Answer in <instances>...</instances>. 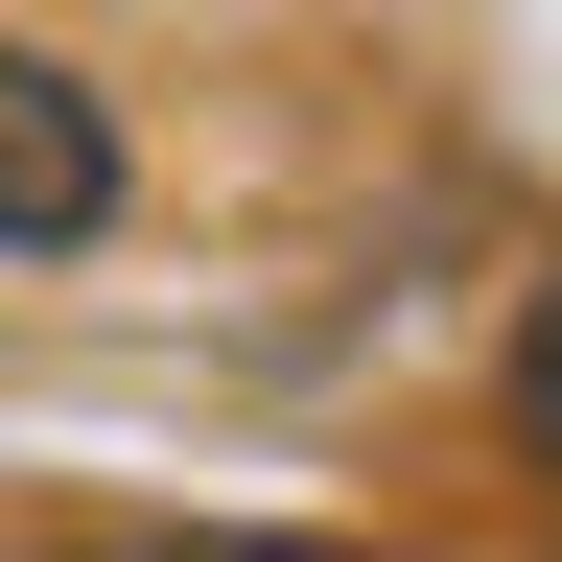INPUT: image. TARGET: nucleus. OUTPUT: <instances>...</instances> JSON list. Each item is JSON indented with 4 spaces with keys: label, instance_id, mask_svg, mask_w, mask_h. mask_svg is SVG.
I'll use <instances>...</instances> for the list:
<instances>
[{
    "label": "nucleus",
    "instance_id": "nucleus-1",
    "mask_svg": "<svg viewBox=\"0 0 562 562\" xmlns=\"http://www.w3.org/2000/svg\"><path fill=\"white\" fill-rule=\"evenodd\" d=\"M117 235V117L47 47H0V258H94Z\"/></svg>",
    "mask_w": 562,
    "mask_h": 562
},
{
    "label": "nucleus",
    "instance_id": "nucleus-2",
    "mask_svg": "<svg viewBox=\"0 0 562 562\" xmlns=\"http://www.w3.org/2000/svg\"><path fill=\"white\" fill-rule=\"evenodd\" d=\"M516 469L562 492V281H539V305H516Z\"/></svg>",
    "mask_w": 562,
    "mask_h": 562
}]
</instances>
